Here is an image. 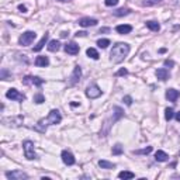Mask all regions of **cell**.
<instances>
[{
    "instance_id": "obj_1",
    "label": "cell",
    "mask_w": 180,
    "mask_h": 180,
    "mask_svg": "<svg viewBox=\"0 0 180 180\" xmlns=\"http://www.w3.org/2000/svg\"><path fill=\"white\" fill-rule=\"evenodd\" d=\"M61 121H62L61 113H59L58 110H51L49 114H48V117L40 120L38 124L34 127V129H35V131H40V132H45V131H47V127L49 124H59Z\"/></svg>"
},
{
    "instance_id": "obj_2",
    "label": "cell",
    "mask_w": 180,
    "mask_h": 180,
    "mask_svg": "<svg viewBox=\"0 0 180 180\" xmlns=\"http://www.w3.org/2000/svg\"><path fill=\"white\" fill-rule=\"evenodd\" d=\"M128 54H129V45L125 44V42H118V44H115L113 47V49H111L110 58L114 63H120L127 58Z\"/></svg>"
},
{
    "instance_id": "obj_3",
    "label": "cell",
    "mask_w": 180,
    "mask_h": 180,
    "mask_svg": "<svg viewBox=\"0 0 180 180\" xmlns=\"http://www.w3.org/2000/svg\"><path fill=\"white\" fill-rule=\"evenodd\" d=\"M23 149H24V156L30 161H33V159L37 158V155H35V151H34V142L33 141H24L23 142Z\"/></svg>"
},
{
    "instance_id": "obj_4",
    "label": "cell",
    "mask_w": 180,
    "mask_h": 180,
    "mask_svg": "<svg viewBox=\"0 0 180 180\" xmlns=\"http://www.w3.org/2000/svg\"><path fill=\"white\" fill-rule=\"evenodd\" d=\"M35 38H37V34L34 33V31H26V33L21 34V37L19 38V42L23 47H27V45L31 44Z\"/></svg>"
},
{
    "instance_id": "obj_5",
    "label": "cell",
    "mask_w": 180,
    "mask_h": 180,
    "mask_svg": "<svg viewBox=\"0 0 180 180\" xmlns=\"http://www.w3.org/2000/svg\"><path fill=\"white\" fill-rule=\"evenodd\" d=\"M86 96H87L89 99H97V97L101 96V89L97 85L87 86V89H86Z\"/></svg>"
},
{
    "instance_id": "obj_6",
    "label": "cell",
    "mask_w": 180,
    "mask_h": 180,
    "mask_svg": "<svg viewBox=\"0 0 180 180\" xmlns=\"http://www.w3.org/2000/svg\"><path fill=\"white\" fill-rule=\"evenodd\" d=\"M6 97L10 100H16V101H23V100H26V96L20 93L17 89H9L7 93H6Z\"/></svg>"
},
{
    "instance_id": "obj_7",
    "label": "cell",
    "mask_w": 180,
    "mask_h": 180,
    "mask_svg": "<svg viewBox=\"0 0 180 180\" xmlns=\"http://www.w3.org/2000/svg\"><path fill=\"white\" fill-rule=\"evenodd\" d=\"M6 177L9 180H23L28 179V175L24 173L23 170H13V172H6Z\"/></svg>"
},
{
    "instance_id": "obj_8",
    "label": "cell",
    "mask_w": 180,
    "mask_h": 180,
    "mask_svg": "<svg viewBox=\"0 0 180 180\" xmlns=\"http://www.w3.org/2000/svg\"><path fill=\"white\" fill-rule=\"evenodd\" d=\"M23 83L24 85H34L37 87H40V86L44 85V79H40L37 76H26L23 79Z\"/></svg>"
},
{
    "instance_id": "obj_9",
    "label": "cell",
    "mask_w": 180,
    "mask_h": 180,
    "mask_svg": "<svg viewBox=\"0 0 180 180\" xmlns=\"http://www.w3.org/2000/svg\"><path fill=\"white\" fill-rule=\"evenodd\" d=\"M61 158H62V161H63V163L65 165H68V166H72V165H75V156H73V154L72 152H69V151H62V154H61Z\"/></svg>"
},
{
    "instance_id": "obj_10",
    "label": "cell",
    "mask_w": 180,
    "mask_h": 180,
    "mask_svg": "<svg viewBox=\"0 0 180 180\" xmlns=\"http://www.w3.org/2000/svg\"><path fill=\"white\" fill-rule=\"evenodd\" d=\"M80 77H82V69H80V66H75L73 73H72V76H70V82H69V85H70V86L76 85L77 82L80 80Z\"/></svg>"
},
{
    "instance_id": "obj_11",
    "label": "cell",
    "mask_w": 180,
    "mask_h": 180,
    "mask_svg": "<svg viewBox=\"0 0 180 180\" xmlns=\"http://www.w3.org/2000/svg\"><path fill=\"white\" fill-rule=\"evenodd\" d=\"M65 52L69 54V55H76V54H79V45L72 41V42L65 45Z\"/></svg>"
},
{
    "instance_id": "obj_12",
    "label": "cell",
    "mask_w": 180,
    "mask_h": 180,
    "mask_svg": "<svg viewBox=\"0 0 180 180\" xmlns=\"http://www.w3.org/2000/svg\"><path fill=\"white\" fill-rule=\"evenodd\" d=\"M79 26H82V27H94L96 24H97V20L96 19H90V17H83V19H80L79 20Z\"/></svg>"
},
{
    "instance_id": "obj_13",
    "label": "cell",
    "mask_w": 180,
    "mask_h": 180,
    "mask_svg": "<svg viewBox=\"0 0 180 180\" xmlns=\"http://www.w3.org/2000/svg\"><path fill=\"white\" fill-rule=\"evenodd\" d=\"M179 96H180V93L177 92L176 89H168L166 90V99L169 100V101H177V99H179Z\"/></svg>"
},
{
    "instance_id": "obj_14",
    "label": "cell",
    "mask_w": 180,
    "mask_h": 180,
    "mask_svg": "<svg viewBox=\"0 0 180 180\" xmlns=\"http://www.w3.org/2000/svg\"><path fill=\"white\" fill-rule=\"evenodd\" d=\"M156 77H158L159 80L162 82H165L169 79V70L165 69V68H161V69L156 70Z\"/></svg>"
},
{
    "instance_id": "obj_15",
    "label": "cell",
    "mask_w": 180,
    "mask_h": 180,
    "mask_svg": "<svg viewBox=\"0 0 180 180\" xmlns=\"http://www.w3.org/2000/svg\"><path fill=\"white\" fill-rule=\"evenodd\" d=\"M115 31H117L118 34H129L132 31V27L129 26V24H121V26L115 27Z\"/></svg>"
},
{
    "instance_id": "obj_16",
    "label": "cell",
    "mask_w": 180,
    "mask_h": 180,
    "mask_svg": "<svg viewBox=\"0 0 180 180\" xmlns=\"http://www.w3.org/2000/svg\"><path fill=\"white\" fill-rule=\"evenodd\" d=\"M35 65L37 66H48L49 65V59H48V56H44V55H41V56H37V59H35Z\"/></svg>"
},
{
    "instance_id": "obj_17",
    "label": "cell",
    "mask_w": 180,
    "mask_h": 180,
    "mask_svg": "<svg viewBox=\"0 0 180 180\" xmlns=\"http://www.w3.org/2000/svg\"><path fill=\"white\" fill-rule=\"evenodd\" d=\"M59 48H61V42H59V41H56V40L49 41V44H48V51L56 52V51H59Z\"/></svg>"
},
{
    "instance_id": "obj_18",
    "label": "cell",
    "mask_w": 180,
    "mask_h": 180,
    "mask_svg": "<svg viewBox=\"0 0 180 180\" xmlns=\"http://www.w3.org/2000/svg\"><path fill=\"white\" fill-rule=\"evenodd\" d=\"M48 35H49V34H47V33H45V35H44V37H42V38L40 40V42H38V44L35 45V47H34V51H35V52H38V51H41V49L44 48V45L47 44V41H48Z\"/></svg>"
},
{
    "instance_id": "obj_19",
    "label": "cell",
    "mask_w": 180,
    "mask_h": 180,
    "mask_svg": "<svg viewBox=\"0 0 180 180\" xmlns=\"http://www.w3.org/2000/svg\"><path fill=\"white\" fill-rule=\"evenodd\" d=\"M155 159L158 162H166L168 159H169V155L166 154V152L163 151H156V154H155Z\"/></svg>"
},
{
    "instance_id": "obj_20",
    "label": "cell",
    "mask_w": 180,
    "mask_h": 180,
    "mask_svg": "<svg viewBox=\"0 0 180 180\" xmlns=\"http://www.w3.org/2000/svg\"><path fill=\"white\" fill-rule=\"evenodd\" d=\"M124 115V111H122V108H120V107H114V117H113V122L117 121V120H120V118Z\"/></svg>"
},
{
    "instance_id": "obj_21",
    "label": "cell",
    "mask_w": 180,
    "mask_h": 180,
    "mask_svg": "<svg viewBox=\"0 0 180 180\" xmlns=\"http://www.w3.org/2000/svg\"><path fill=\"white\" fill-rule=\"evenodd\" d=\"M118 177H120V179H134L135 175H134L132 172H128V170H122V172L118 173Z\"/></svg>"
},
{
    "instance_id": "obj_22",
    "label": "cell",
    "mask_w": 180,
    "mask_h": 180,
    "mask_svg": "<svg viewBox=\"0 0 180 180\" xmlns=\"http://www.w3.org/2000/svg\"><path fill=\"white\" fill-rule=\"evenodd\" d=\"M99 166L101 169H114L115 165L111 163V162H107V161H99Z\"/></svg>"
},
{
    "instance_id": "obj_23",
    "label": "cell",
    "mask_w": 180,
    "mask_h": 180,
    "mask_svg": "<svg viewBox=\"0 0 180 180\" xmlns=\"http://www.w3.org/2000/svg\"><path fill=\"white\" fill-rule=\"evenodd\" d=\"M146 27L149 30H152V31H159L161 30V26H159V23H156V21H146Z\"/></svg>"
},
{
    "instance_id": "obj_24",
    "label": "cell",
    "mask_w": 180,
    "mask_h": 180,
    "mask_svg": "<svg viewBox=\"0 0 180 180\" xmlns=\"http://www.w3.org/2000/svg\"><path fill=\"white\" fill-rule=\"evenodd\" d=\"M86 54H87L89 58H92V59H99V52L96 51L94 48H89L87 51H86Z\"/></svg>"
},
{
    "instance_id": "obj_25",
    "label": "cell",
    "mask_w": 180,
    "mask_h": 180,
    "mask_svg": "<svg viewBox=\"0 0 180 180\" xmlns=\"http://www.w3.org/2000/svg\"><path fill=\"white\" fill-rule=\"evenodd\" d=\"M113 155H121L124 152V146H122L121 143H117V145H114L113 146Z\"/></svg>"
},
{
    "instance_id": "obj_26",
    "label": "cell",
    "mask_w": 180,
    "mask_h": 180,
    "mask_svg": "<svg viewBox=\"0 0 180 180\" xmlns=\"http://www.w3.org/2000/svg\"><path fill=\"white\" fill-rule=\"evenodd\" d=\"M127 14H129V9H118V10L114 11V16H117V17L127 16Z\"/></svg>"
},
{
    "instance_id": "obj_27",
    "label": "cell",
    "mask_w": 180,
    "mask_h": 180,
    "mask_svg": "<svg viewBox=\"0 0 180 180\" xmlns=\"http://www.w3.org/2000/svg\"><path fill=\"white\" fill-rule=\"evenodd\" d=\"M173 117H175V111H173V108H169V107H168L165 110V118L168 121H170Z\"/></svg>"
},
{
    "instance_id": "obj_28",
    "label": "cell",
    "mask_w": 180,
    "mask_h": 180,
    "mask_svg": "<svg viewBox=\"0 0 180 180\" xmlns=\"http://www.w3.org/2000/svg\"><path fill=\"white\" fill-rule=\"evenodd\" d=\"M34 101L37 104H41V103H44L45 101V97H44V94L42 93H37V94L34 96Z\"/></svg>"
},
{
    "instance_id": "obj_29",
    "label": "cell",
    "mask_w": 180,
    "mask_h": 180,
    "mask_svg": "<svg viewBox=\"0 0 180 180\" xmlns=\"http://www.w3.org/2000/svg\"><path fill=\"white\" fill-rule=\"evenodd\" d=\"M152 152V146H146L145 149H139V151H134L135 155H148Z\"/></svg>"
},
{
    "instance_id": "obj_30",
    "label": "cell",
    "mask_w": 180,
    "mask_h": 180,
    "mask_svg": "<svg viewBox=\"0 0 180 180\" xmlns=\"http://www.w3.org/2000/svg\"><path fill=\"white\" fill-rule=\"evenodd\" d=\"M97 45L100 48H107L110 45V40H107V38H103V40H99L97 41Z\"/></svg>"
},
{
    "instance_id": "obj_31",
    "label": "cell",
    "mask_w": 180,
    "mask_h": 180,
    "mask_svg": "<svg viewBox=\"0 0 180 180\" xmlns=\"http://www.w3.org/2000/svg\"><path fill=\"white\" fill-rule=\"evenodd\" d=\"M104 3H106V6L111 7V6H117V4H118V0H104Z\"/></svg>"
},
{
    "instance_id": "obj_32",
    "label": "cell",
    "mask_w": 180,
    "mask_h": 180,
    "mask_svg": "<svg viewBox=\"0 0 180 180\" xmlns=\"http://www.w3.org/2000/svg\"><path fill=\"white\" fill-rule=\"evenodd\" d=\"M125 75H128V70L125 69V68H122V69H120L117 73H115V76H125Z\"/></svg>"
},
{
    "instance_id": "obj_33",
    "label": "cell",
    "mask_w": 180,
    "mask_h": 180,
    "mask_svg": "<svg viewBox=\"0 0 180 180\" xmlns=\"http://www.w3.org/2000/svg\"><path fill=\"white\" fill-rule=\"evenodd\" d=\"M124 101H125V104H127V106H131V104H132V97H131V96H125Z\"/></svg>"
},
{
    "instance_id": "obj_34",
    "label": "cell",
    "mask_w": 180,
    "mask_h": 180,
    "mask_svg": "<svg viewBox=\"0 0 180 180\" xmlns=\"http://www.w3.org/2000/svg\"><path fill=\"white\" fill-rule=\"evenodd\" d=\"M163 65H165V66H169V68H172L173 65H175V62H173V61H170V59H166L165 62H163Z\"/></svg>"
},
{
    "instance_id": "obj_35",
    "label": "cell",
    "mask_w": 180,
    "mask_h": 180,
    "mask_svg": "<svg viewBox=\"0 0 180 180\" xmlns=\"http://www.w3.org/2000/svg\"><path fill=\"white\" fill-rule=\"evenodd\" d=\"M76 37H86V33H85V31H77Z\"/></svg>"
},
{
    "instance_id": "obj_36",
    "label": "cell",
    "mask_w": 180,
    "mask_h": 180,
    "mask_svg": "<svg viewBox=\"0 0 180 180\" xmlns=\"http://www.w3.org/2000/svg\"><path fill=\"white\" fill-rule=\"evenodd\" d=\"M19 10L21 11V13H26V11H27V7H26V6H23V4H20V6H19Z\"/></svg>"
},
{
    "instance_id": "obj_37",
    "label": "cell",
    "mask_w": 180,
    "mask_h": 180,
    "mask_svg": "<svg viewBox=\"0 0 180 180\" xmlns=\"http://www.w3.org/2000/svg\"><path fill=\"white\" fill-rule=\"evenodd\" d=\"M9 76V73L7 72H6V70H2V79H4V80H6V77Z\"/></svg>"
},
{
    "instance_id": "obj_38",
    "label": "cell",
    "mask_w": 180,
    "mask_h": 180,
    "mask_svg": "<svg viewBox=\"0 0 180 180\" xmlns=\"http://www.w3.org/2000/svg\"><path fill=\"white\" fill-rule=\"evenodd\" d=\"M108 31H110V28H101L100 30V34L101 33H108Z\"/></svg>"
},
{
    "instance_id": "obj_39",
    "label": "cell",
    "mask_w": 180,
    "mask_h": 180,
    "mask_svg": "<svg viewBox=\"0 0 180 180\" xmlns=\"http://www.w3.org/2000/svg\"><path fill=\"white\" fill-rule=\"evenodd\" d=\"M175 117H176V120L180 122V111H179V113H176V114H175Z\"/></svg>"
},
{
    "instance_id": "obj_40",
    "label": "cell",
    "mask_w": 180,
    "mask_h": 180,
    "mask_svg": "<svg viewBox=\"0 0 180 180\" xmlns=\"http://www.w3.org/2000/svg\"><path fill=\"white\" fill-rule=\"evenodd\" d=\"M59 2H69V0H59Z\"/></svg>"
},
{
    "instance_id": "obj_41",
    "label": "cell",
    "mask_w": 180,
    "mask_h": 180,
    "mask_svg": "<svg viewBox=\"0 0 180 180\" xmlns=\"http://www.w3.org/2000/svg\"><path fill=\"white\" fill-rule=\"evenodd\" d=\"M155 2H161V0H155Z\"/></svg>"
}]
</instances>
